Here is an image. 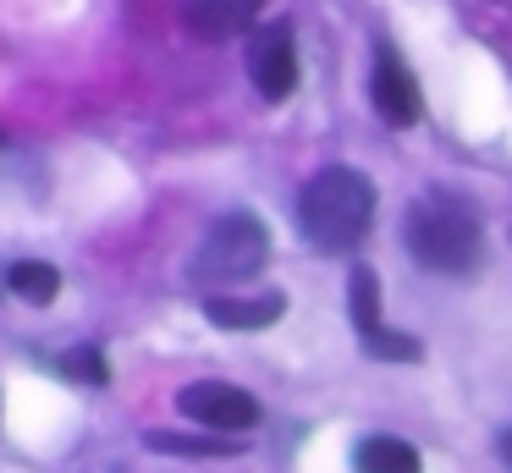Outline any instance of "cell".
<instances>
[{"label":"cell","mask_w":512,"mask_h":473,"mask_svg":"<svg viewBox=\"0 0 512 473\" xmlns=\"http://www.w3.org/2000/svg\"><path fill=\"white\" fill-rule=\"evenodd\" d=\"M204 314L221 330H265L287 314V297L281 292H259V297H221L215 292V297H204Z\"/></svg>","instance_id":"cell-8"},{"label":"cell","mask_w":512,"mask_h":473,"mask_svg":"<svg viewBox=\"0 0 512 473\" xmlns=\"http://www.w3.org/2000/svg\"><path fill=\"white\" fill-rule=\"evenodd\" d=\"M402 242H408L413 264H424L430 275H474L485 259V226H479L474 204L446 187H430L408 204Z\"/></svg>","instance_id":"cell-1"},{"label":"cell","mask_w":512,"mask_h":473,"mask_svg":"<svg viewBox=\"0 0 512 473\" xmlns=\"http://www.w3.org/2000/svg\"><path fill=\"white\" fill-rule=\"evenodd\" d=\"M177 407L182 418H193V424L204 429H254L259 424V402L243 391V385H226V380H193L177 391Z\"/></svg>","instance_id":"cell-5"},{"label":"cell","mask_w":512,"mask_h":473,"mask_svg":"<svg viewBox=\"0 0 512 473\" xmlns=\"http://www.w3.org/2000/svg\"><path fill=\"white\" fill-rule=\"evenodd\" d=\"M61 374H72V380H83V385H105L111 380V363H105L100 347H78V352L61 358Z\"/></svg>","instance_id":"cell-14"},{"label":"cell","mask_w":512,"mask_h":473,"mask_svg":"<svg viewBox=\"0 0 512 473\" xmlns=\"http://www.w3.org/2000/svg\"><path fill=\"white\" fill-rule=\"evenodd\" d=\"M364 341V352L369 358H380V363H419V336H402V330H391V325H380V330H369V336H358Z\"/></svg>","instance_id":"cell-13"},{"label":"cell","mask_w":512,"mask_h":473,"mask_svg":"<svg viewBox=\"0 0 512 473\" xmlns=\"http://www.w3.org/2000/svg\"><path fill=\"white\" fill-rule=\"evenodd\" d=\"M496 457L507 462V473H512V424H507V429H501V435H496Z\"/></svg>","instance_id":"cell-15"},{"label":"cell","mask_w":512,"mask_h":473,"mask_svg":"<svg viewBox=\"0 0 512 473\" xmlns=\"http://www.w3.org/2000/svg\"><path fill=\"white\" fill-rule=\"evenodd\" d=\"M270 259V231L259 215H248V209H232V215H221L210 231H204L199 253H193L188 264V281L204 286V292H215V286H237L248 281V275H259Z\"/></svg>","instance_id":"cell-3"},{"label":"cell","mask_w":512,"mask_h":473,"mask_svg":"<svg viewBox=\"0 0 512 473\" xmlns=\"http://www.w3.org/2000/svg\"><path fill=\"white\" fill-rule=\"evenodd\" d=\"M353 468L358 473H424V457L397 435H364L353 446Z\"/></svg>","instance_id":"cell-9"},{"label":"cell","mask_w":512,"mask_h":473,"mask_svg":"<svg viewBox=\"0 0 512 473\" xmlns=\"http://www.w3.org/2000/svg\"><path fill=\"white\" fill-rule=\"evenodd\" d=\"M248 77H254L259 99H270V105L292 99V88H298V44H292L287 22H265L248 39Z\"/></svg>","instance_id":"cell-4"},{"label":"cell","mask_w":512,"mask_h":473,"mask_svg":"<svg viewBox=\"0 0 512 473\" xmlns=\"http://www.w3.org/2000/svg\"><path fill=\"white\" fill-rule=\"evenodd\" d=\"M265 0H182V22L199 39H232V33L254 28Z\"/></svg>","instance_id":"cell-7"},{"label":"cell","mask_w":512,"mask_h":473,"mask_svg":"<svg viewBox=\"0 0 512 473\" xmlns=\"http://www.w3.org/2000/svg\"><path fill=\"white\" fill-rule=\"evenodd\" d=\"M375 226V182L353 165H325L298 193V231L314 253H353Z\"/></svg>","instance_id":"cell-2"},{"label":"cell","mask_w":512,"mask_h":473,"mask_svg":"<svg viewBox=\"0 0 512 473\" xmlns=\"http://www.w3.org/2000/svg\"><path fill=\"white\" fill-rule=\"evenodd\" d=\"M369 99H375L380 121L386 127H413L424 116V99H419V83L413 72L402 66V55L391 44H375V72H369Z\"/></svg>","instance_id":"cell-6"},{"label":"cell","mask_w":512,"mask_h":473,"mask_svg":"<svg viewBox=\"0 0 512 473\" xmlns=\"http://www.w3.org/2000/svg\"><path fill=\"white\" fill-rule=\"evenodd\" d=\"M6 286H12L23 303H39V308H45L50 297L61 292V270H56V264H45V259H17L12 270H6Z\"/></svg>","instance_id":"cell-11"},{"label":"cell","mask_w":512,"mask_h":473,"mask_svg":"<svg viewBox=\"0 0 512 473\" xmlns=\"http://www.w3.org/2000/svg\"><path fill=\"white\" fill-rule=\"evenodd\" d=\"M347 314H353L358 336L386 325V319H380V275L369 270V264H358V270L347 275Z\"/></svg>","instance_id":"cell-10"},{"label":"cell","mask_w":512,"mask_h":473,"mask_svg":"<svg viewBox=\"0 0 512 473\" xmlns=\"http://www.w3.org/2000/svg\"><path fill=\"white\" fill-rule=\"evenodd\" d=\"M144 446L166 451V457H232V451H243V440H188V435H171V429H149Z\"/></svg>","instance_id":"cell-12"}]
</instances>
